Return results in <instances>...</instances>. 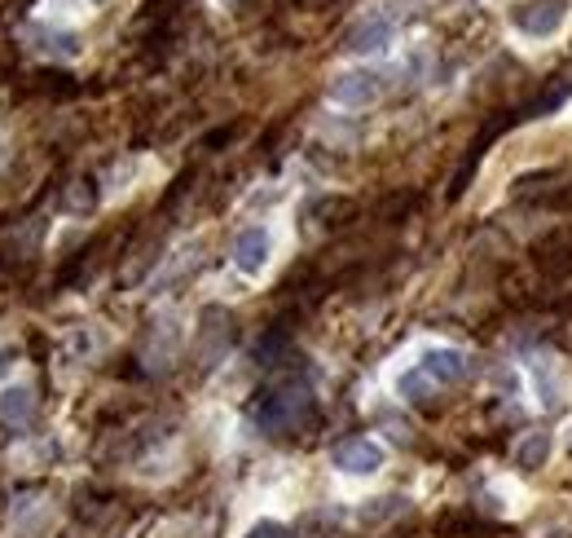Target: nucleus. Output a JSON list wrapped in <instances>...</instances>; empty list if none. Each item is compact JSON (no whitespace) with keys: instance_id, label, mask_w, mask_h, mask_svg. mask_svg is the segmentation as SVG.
Returning <instances> with one entry per match:
<instances>
[{"instance_id":"nucleus-7","label":"nucleus","mask_w":572,"mask_h":538,"mask_svg":"<svg viewBox=\"0 0 572 538\" xmlns=\"http://www.w3.org/2000/svg\"><path fill=\"white\" fill-rule=\"evenodd\" d=\"M419 371L436 384V389H449V384H463L467 380V354L463 349H449V345H436L419 358Z\"/></svg>"},{"instance_id":"nucleus-17","label":"nucleus","mask_w":572,"mask_h":538,"mask_svg":"<svg viewBox=\"0 0 572 538\" xmlns=\"http://www.w3.org/2000/svg\"><path fill=\"white\" fill-rule=\"evenodd\" d=\"M93 4H106V0H93Z\"/></svg>"},{"instance_id":"nucleus-15","label":"nucleus","mask_w":572,"mask_h":538,"mask_svg":"<svg viewBox=\"0 0 572 538\" xmlns=\"http://www.w3.org/2000/svg\"><path fill=\"white\" fill-rule=\"evenodd\" d=\"M247 538H286V530L278 521H256V526L247 530Z\"/></svg>"},{"instance_id":"nucleus-4","label":"nucleus","mask_w":572,"mask_h":538,"mask_svg":"<svg viewBox=\"0 0 572 538\" xmlns=\"http://www.w3.org/2000/svg\"><path fill=\"white\" fill-rule=\"evenodd\" d=\"M383 446L374 442V437H348V442H339L335 446V455H330V464L343 473V477H374L379 468H383Z\"/></svg>"},{"instance_id":"nucleus-13","label":"nucleus","mask_w":572,"mask_h":538,"mask_svg":"<svg viewBox=\"0 0 572 538\" xmlns=\"http://www.w3.org/2000/svg\"><path fill=\"white\" fill-rule=\"evenodd\" d=\"M97 199H102V194H97V181H93V177H84V181H71V186H66L62 208H66V212H93V208H97Z\"/></svg>"},{"instance_id":"nucleus-9","label":"nucleus","mask_w":572,"mask_h":538,"mask_svg":"<svg viewBox=\"0 0 572 538\" xmlns=\"http://www.w3.org/2000/svg\"><path fill=\"white\" fill-rule=\"evenodd\" d=\"M27 40H31V49H40L49 57H75L84 49L80 35L66 27H27Z\"/></svg>"},{"instance_id":"nucleus-8","label":"nucleus","mask_w":572,"mask_h":538,"mask_svg":"<svg viewBox=\"0 0 572 538\" xmlns=\"http://www.w3.org/2000/svg\"><path fill=\"white\" fill-rule=\"evenodd\" d=\"M392 35H396V27H392V18H361L348 35H343V49L348 53H383L388 44H392Z\"/></svg>"},{"instance_id":"nucleus-1","label":"nucleus","mask_w":572,"mask_h":538,"mask_svg":"<svg viewBox=\"0 0 572 538\" xmlns=\"http://www.w3.org/2000/svg\"><path fill=\"white\" fill-rule=\"evenodd\" d=\"M252 415H256V424H261L265 433H274V437H286V433L304 429V424L313 420V393H308L304 376H286L278 384H269V389L261 393V402H256Z\"/></svg>"},{"instance_id":"nucleus-6","label":"nucleus","mask_w":572,"mask_h":538,"mask_svg":"<svg viewBox=\"0 0 572 538\" xmlns=\"http://www.w3.org/2000/svg\"><path fill=\"white\" fill-rule=\"evenodd\" d=\"M269 256H274V239H269L265 225H247V230L234 239V265H239V274L261 278L265 265H269Z\"/></svg>"},{"instance_id":"nucleus-2","label":"nucleus","mask_w":572,"mask_h":538,"mask_svg":"<svg viewBox=\"0 0 572 538\" xmlns=\"http://www.w3.org/2000/svg\"><path fill=\"white\" fill-rule=\"evenodd\" d=\"M234 336H239L234 314L221 309V305H208V309L199 314V358H203V367H216V362L230 354Z\"/></svg>"},{"instance_id":"nucleus-11","label":"nucleus","mask_w":572,"mask_h":538,"mask_svg":"<svg viewBox=\"0 0 572 538\" xmlns=\"http://www.w3.org/2000/svg\"><path fill=\"white\" fill-rule=\"evenodd\" d=\"M547 460H551V433H529L516 446V468L520 473H538V468H547Z\"/></svg>"},{"instance_id":"nucleus-12","label":"nucleus","mask_w":572,"mask_h":538,"mask_svg":"<svg viewBox=\"0 0 572 538\" xmlns=\"http://www.w3.org/2000/svg\"><path fill=\"white\" fill-rule=\"evenodd\" d=\"M405 513V499L401 495H379V499H366L361 508V526H388L392 517Z\"/></svg>"},{"instance_id":"nucleus-5","label":"nucleus","mask_w":572,"mask_h":538,"mask_svg":"<svg viewBox=\"0 0 572 538\" xmlns=\"http://www.w3.org/2000/svg\"><path fill=\"white\" fill-rule=\"evenodd\" d=\"M569 18V0H529L520 9H511V22L525 35H555Z\"/></svg>"},{"instance_id":"nucleus-10","label":"nucleus","mask_w":572,"mask_h":538,"mask_svg":"<svg viewBox=\"0 0 572 538\" xmlns=\"http://www.w3.org/2000/svg\"><path fill=\"white\" fill-rule=\"evenodd\" d=\"M0 420L22 429L35 420V393L27 384H13V389H0Z\"/></svg>"},{"instance_id":"nucleus-16","label":"nucleus","mask_w":572,"mask_h":538,"mask_svg":"<svg viewBox=\"0 0 572 538\" xmlns=\"http://www.w3.org/2000/svg\"><path fill=\"white\" fill-rule=\"evenodd\" d=\"M13 362H18V354H13L9 345H0V380H4L9 371H13Z\"/></svg>"},{"instance_id":"nucleus-14","label":"nucleus","mask_w":572,"mask_h":538,"mask_svg":"<svg viewBox=\"0 0 572 538\" xmlns=\"http://www.w3.org/2000/svg\"><path fill=\"white\" fill-rule=\"evenodd\" d=\"M396 393H401L405 402H427V398L436 393V384H432V380H427V376L414 367V371H405V376L396 380Z\"/></svg>"},{"instance_id":"nucleus-3","label":"nucleus","mask_w":572,"mask_h":538,"mask_svg":"<svg viewBox=\"0 0 572 538\" xmlns=\"http://www.w3.org/2000/svg\"><path fill=\"white\" fill-rule=\"evenodd\" d=\"M383 97V75L379 71H366V66H352V71H339L330 80V102L348 106V110H361V106H374Z\"/></svg>"}]
</instances>
